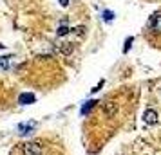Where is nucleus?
Listing matches in <instances>:
<instances>
[{"instance_id":"nucleus-7","label":"nucleus","mask_w":161,"mask_h":155,"mask_svg":"<svg viewBox=\"0 0 161 155\" xmlns=\"http://www.w3.org/2000/svg\"><path fill=\"white\" fill-rule=\"evenodd\" d=\"M67 33H69V29H67L65 25H62V27L58 29V34H60V36H65Z\"/></svg>"},{"instance_id":"nucleus-10","label":"nucleus","mask_w":161,"mask_h":155,"mask_svg":"<svg viewBox=\"0 0 161 155\" xmlns=\"http://www.w3.org/2000/svg\"><path fill=\"white\" fill-rule=\"evenodd\" d=\"M58 2H60L62 8H67V6H69V0H58Z\"/></svg>"},{"instance_id":"nucleus-6","label":"nucleus","mask_w":161,"mask_h":155,"mask_svg":"<svg viewBox=\"0 0 161 155\" xmlns=\"http://www.w3.org/2000/svg\"><path fill=\"white\" fill-rule=\"evenodd\" d=\"M94 105H96V101H89V103H85V105H83V108H81V114H87Z\"/></svg>"},{"instance_id":"nucleus-4","label":"nucleus","mask_w":161,"mask_h":155,"mask_svg":"<svg viewBox=\"0 0 161 155\" xmlns=\"http://www.w3.org/2000/svg\"><path fill=\"white\" fill-rule=\"evenodd\" d=\"M36 101V97L33 96V94H20V97H18V103L20 105H31Z\"/></svg>"},{"instance_id":"nucleus-2","label":"nucleus","mask_w":161,"mask_h":155,"mask_svg":"<svg viewBox=\"0 0 161 155\" xmlns=\"http://www.w3.org/2000/svg\"><path fill=\"white\" fill-rule=\"evenodd\" d=\"M150 29L154 33H161V11L152 15V18H150Z\"/></svg>"},{"instance_id":"nucleus-9","label":"nucleus","mask_w":161,"mask_h":155,"mask_svg":"<svg viewBox=\"0 0 161 155\" xmlns=\"http://www.w3.org/2000/svg\"><path fill=\"white\" fill-rule=\"evenodd\" d=\"M112 16H114V15H112V13H110V11H105V13H103V18H105V20H107V22H109L110 18H112Z\"/></svg>"},{"instance_id":"nucleus-8","label":"nucleus","mask_w":161,"mask_h":155,"mask_svg":"<svg viewBox=\"0 0 161 155\" xmlns=\"http://www.w3.org/2000/svg\"><path fill=\"white\" fill-rule=\"evenodd\" d=\"M132 40H134V38H129V40L125 42V49H123V52H127L129 49H130V45H132Z\"/></svg>"},{"instance_id":"nucleus-1","label":"nucleus","mask_w":161,"mask_h":155,"mask_svg":"<svg viewBox=\"0 0 161 155\" xmlns=\"http://www.w3.org/2000/svg\"><path fill=\"white\" fill-rule=\"evenodd\" d=\"M24 155H42V144L36 141H31L24 144Z\"/></svg>"},{"instance_id":"nucleus-5","label":"nucleus","mask_w":161,"mask_h":155,"mask_svg":"<svg viewBox=\"0 0 161 155\" xmlns=\"http://www.w3.org/2000/svg\"><path fill=\"white\" fill-rule=\"evenodd\" d=\"M9 61H11V56H2L0 58V69H9Z\"/></svg>"},{"instance_id":"nucleus-3","label":"nucleus","mask_w":161,"mask_h":155,"mask_svg":"<svg viewBox=\"0 0 161 155\" xmlns=\"http://www.w3.org/2000/svg\"><path fill=\"white\" fill-rule=\"evenodd\" d=\"M143 121H145L147 125H156L158 123V114L154 110H145V114H143Z\"/></svg>"}]
</instances>
